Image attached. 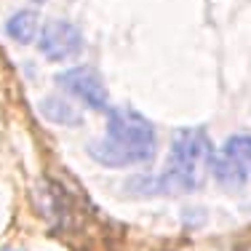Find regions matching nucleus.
Listing matches in <instances>:
<instances>
[{
	"mask_svg": "<svg viewBox=\"0 0 251 251\" xmlns=\"http://www.w3.org/2000/svg\"><path fill=\"white\" fill-rule=\"evenodd\" d=\"M86 152L104 169H134L152 163L158 155L155 126L131 107H110L101 139L88 142Z\"/></svg>",
	"mask_w": 251,
	"mask_h": 251,
	"instance_id": "obj_1",
	"label": "nucleus"
},
{
	"mask_svg": "<svg viewBox=\"0 0 251 251\" xmlns=\"http://www.w3.org/2000/svg\"><path fill=\"white\" fill-rule=\"evenodd\" d=\"M211 155L214 150H211L206 128H201V126L176 128L174 136H171L166 166L158 174L163 195L201 190L203 179L208 174V166H211Z\"/></svg>",
	"mask_w": 251,
	"mask_h": 251,
	"instance_id": "obj_2",
	"label": "nucleus"
},
{
	"mask_svg": "<svg viewBox=\"0 0 251 251\" xmlns=\"http://www.w3.org/2000/svg\"><path fill=\"white\" fill-rule=\"evenodd\" d=\"M53 83L64 94L77 99L80 104H86L88 110H97V112L110 110V91H107L101 75L94 67H88V64H77V67L62 70L53 77Z\"/></svg>",
	"mask_w": 251,
	"mask_h": 251,
	"instance_id": "obj_3",
	"label": "nucleus"
},
{
	"mask_svg": "<svg viewBox=\"0 0 251 251\" xmlns=\"http://www.w3.org/2000/svg\"><path fill=\"white\" fill-rule=\"evenodd\" d=\"M86 49L83 32L67 19H51L38 32V51L49 62H70Z\"/></svg>",
	"mask_w": 251,
	"mask_h": 251,
	"instance_id": "obj_4",
	"label": "nucleus"
},
{
	"mask_svg": "<svg viewBox=\"0 0 251 251\" xmlns=\"http://www.w3.org/2000/svg\"><path fill=\"white\" fill-rule=\"evenodd\" d=\"M208 174L214 176V182L225 190H241L249 182V174L230 152L219 150L211 155V166H208Z\"/></svg>",
	"mask_w": 251,
	"mask_h": 251,
	"instance_id": "obj_5",
	"label": "nucleus"
},
{
	"mask_svg": "<svg viewBox=\"0 0 251 251\" xmlns=\"http://www.w3.org/2000/svg\"><path fill=\"white\" fill-rule=\"evenodd\" d=\"M38 112L43 115V121H49L53 126H67V128H75V126L83 123L80 110L64 97H43L38 104Z\"/></svg>",
	"mask_w": 251,
	"mask_h": 251,
	"instance_id": "obj_6",
	"label": "nucleus"
},
{
	"mask_svg": "<svg viewBox=\"0 0 251 251\" xmlns=\"http://www.w3.org/2000/svg\"><path fill=\"white\" fill-rule=\"evenodd\" d=\"M38 32H40V16H38V11H32V8H22V11H16V14H11L8 19H5V35L19 46L35 43V40H38Z\"/></svg>",
	"mask_w": 251,
	"mask_h": 251,
	"instance_id": "obj_7",
	"label": "nucleus"
},
{
	"mask_svg": "<svg viewBox=\"0 0 251 251\" xmlns=\"http://www.w3.org/2000/svg\"><path fill=\"white\" fill-rule=\"evenodd\" d=\"M222 150L230 152L232 158L246 169V174L251 176V134H232V136H227Z\"/></svg>",
	"mask_w": 251,
	"mask_h": 251,
	"instance_id": "obj_8",
	"label": "nucleus"
},
{
	"mask_svg": "<svg viewBox=\"0 0 251 251\" xmlns=\"http://www.w3.org/2000/svg\"><path fill=\"white\" fill-rule=\"evenodd\" d=\"M0 251H22V249H0Z\"/></svg>",
	"mask_w": 251,
	"mask_h": 251,
	"instance_id": "obj_9",
	"label": "nucleus"
},
{
	"mask_svg": "<svg viewBox=\"0 0 251 251\" xmlns=\"http://www.w3.org/2000/svg\"><path fill=\"white\" fill-rule=\"evenodd\" d=\"M32 3H38V5H40V3H46V0H32Z\"/></svg>",
	"mask_w": 251,
	"mask_h": 251,
	"instance_id": "obj_10",
	"label": "nucleus"
}]
</instances>
